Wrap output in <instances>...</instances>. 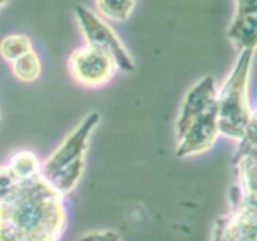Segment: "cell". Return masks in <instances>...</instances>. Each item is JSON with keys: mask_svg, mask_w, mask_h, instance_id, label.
I'll use <instances>...</instances> for the list:
<instances>
[{"mask_svg": "<svg viewBox=\"0 0 257 241\" xmlns=\"http://www.w3.org/2000/svg\"><path fill=\"white\" fill-rule=\"evenodd\" d=\"M10 65L15 77L24 83L35 82L42 73V60L34 49L18 58Z\"/></svg>", "mask_w": 257, "mask_h": 241, "instance_id": "cell-10", "label": "cell"}, {"mask_svg": "<svg viewBox=\"0 0 257 241\" xmlns=\"http://www.w3.org/2000/svg\"><path fill=\"white\" fill-rule=\"evenodd\" d=\"M0 125H2V118H0Z\"/></svg>", "mask_w": 257, "mask_h": 241, "instance_id": "cell-17", "label": "cell"}, {"mask_svg": "<svg viewBox=\"0 0 257 241\" xmlns=\"http://www.w3.org/2000/svg\"><path fill=\"white\" fill-rule=\"evenodd\" d=\"M74 15L85 44L93 45L112 55L120 72L131 73L136 69L135 59L130 50L115 30L100 15L83 5H75Z\"/></svg>", "mask_w": 257, "mask_h": 241, "instance_id": "cell-4", "label": "cell"}, {"mask_svg": "<svg viewBox=\"0 0 257 241\" xmlns=\"http://www.w3.org/2000/svg\"><path fill=\"white\" fill-rule=\"evenodd\" d=\"M7 165L19 180L42 173V162L32 151H18L9 158Z\"/></svg>", "mask_w": 257, "mask_h": 241, "instance_id": "cell-9", "label": "cell"}, {"mask_svg": "<svg viewBox=\"0 0 257 241\" xmlns=\"http://www.w3.org/2000/svg\"><path fill=\"white\" fill-rule=\"evenodd\" d=\"M257 0H235V15L256 14Z\"/></svg>", "mask_w": 257, "mask_h": 241, "instance_id": "cell-15", "label": "cell"}, {"mask_svg": "<svg viewBox=\"0 0 257 241\" xmlns=\"http://www.w3.org/2000/svg\"><path fill=\"white\" fill-rule=\"evenodd\" d=\"M19 183V178L13 173L8 165L0 166V203L7 200Z\"/></svg>", "mask_w": 257, "mask_h": 241, "instance_id": "cell-13", "label": "cell"}, {"mask_svg": "<svg viewBox=\"0 0 257 241\" xmlns=\"http://www.w3.org/2000/svg\"><path fill=\"white\" fill-rule=\"evenodd\" d=\"M252 50H242L232 69L217 88V114L220 133L240 142L251 115L248 104V80L253 58Z\"/></svg>", "mask_w": 257, "mask_h": 241, "instance_id": "cell-3", "label": "cell"}, {"mask_svg": "<svg viewBox=\"0 0 257 241\" xmlns=\"http://www.w3.org/2000/svg\"><path fill=\"white\" fill-rule=\"evenodd\" d=\"M217 103V84L215 78L205 75L198 79L183 97L176 119V132L182 130L192 118Z\"/></svg>", "mask_w": 257, "mask_h": 241, "instance_id": "cell-7", "label": "cell"}, {"mask_svg": "<svg viewBox=\"0 0 257 241\" xmlns=\"http://www.w3.org/2000/svg\"><path fill=\"white\" fill-rule=\"evenodd\" d=\"M217 103L190 120L182 130L176 132L177 148L176 155L180 158L202 155L213 147L220 137Z\"/></svg>", "mask_w": 257, "mask_h": 241, "instance_id": "cell-6", "label": "cell"}, {"mask_svg": "<svg viewBox=\"0 0 257 241\" xmlns=\"http://www.w3.org/2000/svg\"><path fill=\"white\" fill-rule=\"evenodd\" d=\"M64 225L63 196L42 173L19 180L0 203V241H58Z\"/></svg>", "mask_w": 257, "mask_h": 241, "instance_id": "cell-1", "label": "cell"}, {"mask_svg": "<svg viewBox=\"0 0 257 241\" xmlns=\"http://www.w3.org/2000/svg\"><path fill=\"white\" fill-rule=\"evenodd\" d=\"M137 0H97L100 17L113 22H125L132 15Z\"/></svg>", "mask_w": 257, "mask_h": 241, "instance_id": "cell-11", "label": "cell"}, {"mask_svg": "<svg viewBox=\"0 0 257 241\" xmlns=\"http://www.w3.org/2000/svg\"><path fill=\"white\" fill-rule=\"evenodd\" d=\"M33 49L32 40L25 34L7 35L0 42V55L8 63H13Z\"/></svg>", "mask_w": 257, "mask_h": 241, "instance_id": "cell-12", "label": "cell"}, {"mask_svg": "<svg viewBox=\"0 0 257 241\" xmlns=\"http://www.w3.org/2000/svg\"><path fill=\"white\" fill-rule=\"evenodd\" d=\"M240 143L257 148V108L251 110L250 120H248L245 136H243L242 140L240 141Z\"/></svg>", "mask_w": 257, "mask_h": 241, "instance_id": "cell-14", "label": "cell"}, {"mask_svg": "<svg viewBox=\"0 0 257 241\" xmlns=\"http://www.w3.org/2000/svg\"><path fill=\"white\" fill-rule=\"evenodd\" d=\"M227 38L237 48L238 52H255L257 48V13L233 15L227 28Z\"/></svg>", "mask_w": 257, "mask_h": 241, "instance_id": "cell-8", "label": "cell"}, {"mask_svg": "<svg viewBox=\"0 0 257 241\" xmlns=\"http://www.w3.org/2000/svg\"><path fill=\"white\" fill-rule=\"evenodd\" d=\"M7 2H8V0H0V8H2L3 5H4Z\"/></svg>", "mask_w": 257, "mask_h": 241, "instance_id": "cell-16", "label": "cell"}, {"mask_svg": "<svg viewBox=\"0 0 257 241\" xmlns=\"http://www.w3.org/2000/svg\"><path fill=\"white\" fill-rule=\"evenodd\" d=\"M68 70L78 84L88 88L105 85L119 72L112 55L89 44L82 45L70 53Z\"/></svg>", "mask_w": 257, "mask_h": 241, "instance_id": "cell-5", "label": "cell"}, {"mask_svg": "<svg viewBox=\"0 0 257 241\" xmlns=\"http://www.w3.org/2000/svg\"><path fill=\"white\" fill-rule=\"evenodd\" d=\"M99 120V113H88L42 162V176L63 197L72 193L82 180L90 137Z\"/></svg>", "mask_w": 257, "mask_h": 241, "instance_id": "cell-2", "label": "cell"}]
</instances>
